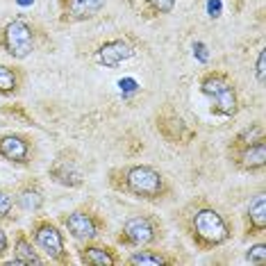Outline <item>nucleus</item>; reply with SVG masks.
<instances>
[{
  "label": "nucleus",
  "mask_w": 266,
  "mask_h": 266,
  "mask_svg": "<svg viewBox=\"0 0 266 266\" xmlns=\"http://www.w3.org/2000/svg\"><path fill=\"white\" fill-rule=\"evenodd\" d=\"M5 46L7 52L16 60H23L32 52V30L27 27V23L14 21L5 27Z\"/></svg>",
  "instance_id": "nucleus-1"
},
{
  "label": "nucleus",
  "mask_w": 266,
  "mask_h": 266,
  "mask_svg": "<svg viewBox=\"0 0 266 266\" xmlns=\"http://www.w3.org/2000/svg\"><path fill=\"white\" fill-rule=\"evenodd\" d=\"M202 91L210 96L212 100L216 103V109L223 114H234L237 109V96H234V89L223 80V77L214 75V77H207L202 82Z\"/></svg>",
  "instance_id": "nucleus-2"
},
{
  "label": "nucleus",
  "mask_w": 266,
  "mask_h": 266,
  "mask_svg": "<svg viewBox=\"0 0 266 266\" xmlns=\"http://www.w3.org/2000/svg\"><path fill=\"white\" fill-rule=\"evenodd\" d=\"M128 187L137 196L153 198L162 191V178L157 171H153L151 166H134L128 173Z\"/></svg>",
  "instance_id": "nucleus-3"
},
{
  "label": "nucleus",
  "mask_w": 266,
  "mask_h": 266,
  "mask_svg": "<svg viewBox=\"0 0 266 266\" xmlns=\"http://www.w3.org/2000/svg\"><path fill=\"white\" fill-rule=\"evenodd\" d=\"M196 230L202 239L212 241V244H221L228 237V228H225L223 219L216 214L214 210H202L196 214Z\"/></svg>",
  "instance_id": "nucleus-4"
},
{
  "label": "nucleus",
  "mask_w": 266,
  "mask_h": 266,
  "mask_svg": "<svg viewBox=\"0 0 266 266\" xmlns=\"http://www.w3.org/2000/svg\"><path fill=\"white\" fill-rule=\"evenodd\" d=\"M132 55H134L132 48H130L125 41H109V43H105V46H100L98 62L105 66H109V69H114V66L128 62Z\"/></svg>",
  "instance_id": "nucleus-5"
},
{
  "label": "nucleus",
  "mask_w": 266,
  "mask_h": 266,
  "mask_svg": "<svg viewBox=\"0 0 266 266\" xmlns=\"http://www.w3.org/2000/svg\"><path fill=\"white\" fill-rule=\"evenodd\" d=\"M37 244L50 257H60L64 253V239H62V234L52 225H41L37 230Z\"/></svg>",
  "instance_id": "nucleus-6"
},
{
  "label": "nucleus",
  "mask_w": 266,
  "mask_h": 266,
  "mask_svg": "<svg viewBox=\"0 0 266 266\" xmlns=\"http://www.w3.org/2000/svg\"><path fill=\"white\" fill-rule=\"evenodd\" d=\"M66 228L77 239H94L96 237V225L91 221V216H86L84 212H75L66 219Z\"/></svg>",
  "instance_id": "nucleus-7"
},
{
  "label": "nucleus",
  "mask_w": 266,
  "mask_h": 266,
  "mask_svg": "<svg viewBox=\"0 0 266 266\" xmlns=\"http://www.w3.org/2000/svg\"><path fill=\"white\" fill-rule=\"evenodd\" d=\"M125 234L130 237V241H134V244H151L155 232H153V225L148 219H141V216H137V219H130L128 223H125Z\"/></svg>",
  "instance_id": "nucleus-8"
},
{
  "label": "nucleus",
  "mask_w": 266,
  "mask_h": 266,
  "mask_svg": "<svg viewBox=\"0 0 266 266\" xmlns=\"http://www.w3.org/2000/svg\"><path fill=\"white\" fill-rule=\"evenodd\" d=\"M0 155L12 162H23L27 157V143L21 137H3L0 139Z\"/></svg>",
  "instance_id": "nucleus-9"
},
{
  "label": "nucleus",
  "mask_w": 266,
  "mask_h": 266,
  "mask_svg": "<svg viewBox=\"0 0 266 266\" xmlns=\"http://www.w3.org/2000/svg\"><path fill=\"white\" fill-rule=\"evenodd\" d=\"M105 7V0H69V14L73 18H91Z\"/></svg>",
  "instance_id": "nucleus-10"
},
{
  "label": "nucleus",
  "mask_w": 266,
  "mask_h": 266,
  "mask_svg": "<svg viewBox=\"0 0 266 266\" xmlns=\"http://www.w3.org/2000/svg\"><path fill=\"white\" fill-rule=\"evenodd\" d=\"M264 162H266V148H264L262 141L255 143V146H250L248 151L244 153V164L246 166L257 168V166H264Z\"/></svg>",
  "instance_id": "nucleus-11"
},
{
  "label": "nucleus",
  "mask_w": 266,
  "mask_h": 266,
  "mask_svg": "<svg viewBox=\"0 0 266 266\" xmlns=\"http://www.w3.org/2000/svg\"><path fill=\"white\" fill-rule=\"evenodd\" d=\"M248 212H250V221H253L259 230H264L266 228V198L257 196L253 200V205H250Z\"/></svg>",
  "instance_id": "nucleus-12"
},
{
  "label": "nucleus",
  "mask_w": 266,
  "mask_h": 266,
  "mask_svg": "<svg viewBox=\"0 0 266 266\" xmlns=\"http://www.w3.org/2000/svg\"><path fill=\"white\" fill-rule=\"evenodd\" d=\"M84 262L86 264H96V266H105V264H114V257L103 248H86Z\"/></svg>",
  "instance_id": "nucleus-13"
},
{
  "label": "nucleus",
  "mask_w": 266,
  "mask_h": 266,
  "mask_svg": "<svg viewBox=\"0 0 266 266\" xmlns=\"http://www.w3.org/2000/svg\"><path fill=\"white\" fill-rule=\"evenodd\" d=\"M52 175H55L57 182H62V185H71V187H77L80 185V173L71 171L69 166H55L52 168Z\"/></svg>",
  "instance_id": "nucleus-14"
},
{
  "label": "nucleus",
  "mask_w": 266,
  "mask_h": 266,
  "mask_svg": "<svg viewBox=\"0 0 266 266\" xmlns=\"http://www.w3.org/2000/svg\"><path fill=\"white\" fill-rule=\"evenodd\" d=\"M16 248H18V255H21V259H23L25 264H39V262H41V259L37 257V253L32 250V246L27 244L25 239H18Z\"/></svg>",
  "instance_id": "nucleus-15"
},
{
  "label": "nucleus",
  "mask_w": 266,
  "mask_h": 266,
  "mask_svg": "<svg viewBox=\"0 0 266 266\" xmlns=\"http://www.w3.org/2000/svg\"><path fill=\"white\" fill-rule=\"evenodd\" d=\"M21 207L23 210H27V212H35L41 207V196H39L37 191H25L21 196Z\"/></svg>",
  "instance_id": "nucleus-16"
},
{
  "label": "nucleus",
  "mask_w": 266,
  "mask_h": 266,
  "mask_svg": "<svg viewBox=\"0 0 266 266\" xmlns=\"http://www.w3.org/2000/svg\"><path fill=\"white\" fill-rule=\"evenodd\" d=\"M14 86H16V75L0 64V91H12Z\"/></svg>",
  "instance_id": "nucleus-17"
},
{
  "label": "nucleus",
  "mask_w": 266,
  "mask_h": 266,
  "mask_svg": "<svg viewBox=\"0 0 266 266\" xmlns=\"http://www.w3.org/2000/svg\"><path fill=\"white\" fill-rule=\"evenodd\" d=\"M132 264H153V266H157V264H162L164 259L159 257V255H151V253H146V250H141V253H137V255H132V259H130Z\"/></svg>",
  "instance_id": "nucleus-18"
},
{
  "label": "nucleus",
  "mask_w": 266,
  "mask_h": 266,
  "mask_svg": "<svg viewBox=\"0 0 266 266\" xmlns=\"http://www.w3.org/2000/svg\"><path fill=\"white\" fill-rule=\"evenodd\" d=\"M248 262H255V264H264L266 262V246H255V248L248 250Z\"/></svg>",
  "instance_id": "nucleus-19"
},
{
  "label": "nucleus",
  "mask_w": 266,
  "mask_h": 266,
  "mask_svg": "<svg viewBox=\"0 0 266 266\" xmlns=\"http://www.w3.org/2000/svg\"><path fill=\"white\" fill-rule=\"evenodd\" d=\"M137 80L134 77H123V80H119V89L121 94H132V91H137Z\"/></svg>",
  "instance_id": "nucleus-20"
},
{
  "label": "nucleus",
  "mask_w": 266,
  "mask_h": 266,
  "mask_svg": "<svg viewBox=\"0 0 266 266\" xmlns=\"http://www.w3.org/2000/svg\"><path fill=\"white\" fill-rule=\"evenodd\" d=\"M193 57H196L198 62H207L210 60V52H207V46L202 41H198L196 46H193Z\"/></svg>",
  "instance_id": "nucleus-21"
},
{
  "label": "nucleus",
  "mask_w": 266,
  "mask_h": 266,
  "mask_svg": "<svg viewBox=\"0 0 266 266\" xmlns=\"http://www.w3.org/2000/svg\"><path fill=\"white\" fill-rule=\"evenodd\" d=\"M221 9H223L221 0H207V14H210L212 18H219L221 16Z\"/></svg>",
  "instance_id": "nucleus-22"
},
{
  "label": "nucleus",
  "mask_w": 266,
  "mask_h": 266,
  "mask_svg": "<svg viewBox=\"0 0 266 266\" xmlns=\"http://www.w3.org/2000/svg\"><path fill=\"white\" fill-rule=\"evenodd\" d=\"M9 210H12V198L0 191V216H7Z\"/></svg>",
  "instance_id": "nucleus-23"
},
{
  "label": "nucleus",
  "mask_w": 266,
  "mask_h": 266,
  "mask_svg": "<svg viewBox=\"0 0 266 266\" xmlns=\"http://www.w3.org/2000/svg\"><path fill=\"white\" fill-rule=\"evenodd\" d=\"M151 3H153L157 9H159V12L168 14V12H171V9H173V3H175V0H151Z\"/></svg>",
  "instance_id": "nucleus-24"
},
{
  "label": "nucleus",
  "mask_w": 266,
  "mask_h": 266,
  "mask_svg": "<svg viewBox=\"0 0 266 266\" xmlns=\"http://www.w3.org/2000/svg\"><path fill=\"white\" fill-rule=\"evenodd\" d=\"M264 60L266 55L259 52V60H257V77H259V84H264Z\"/></svg>",
  "instance_id": "nucleus-25"
},
{
  "label": "nucleus",
  "mask_w": 266,
  "mask_h": 266,
  "mask_svg": "<svg viewBox=\"0 0 266 266\" xmlns=\"http://www.w3.org/2000/svg\"><path fill=\"white\" fill-rule=\"evenodd\" d=\"M5 250H7V237H5V232L0 230V255H3Z\"/></svg>",
  "instance_id": "nucleus-26"
},
{
  "label": "nucleus",
  "mask_w": 266,
  "mask_h": 266,
  "mask_svg": "<svg viewBox=\"0 0 266 266\" xmlns=\"http://www.w3.org/2000/svg\"><path fill=\"white\" fill-rule=\"evenodd\" d=\"M16 3H18V5H21V7H30V5H32V3H35V0H16Z\"/></svg>",
  "instance_id": "nucleus-27"
}]
</instances>
